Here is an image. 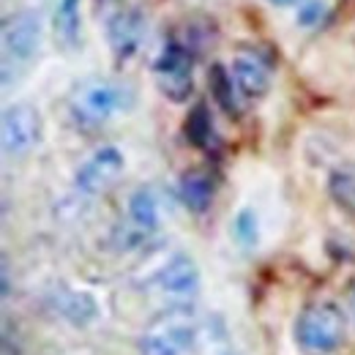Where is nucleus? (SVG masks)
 <instances>
[{"mask_svg": "<svg viewBox=\"0 0 355 355\" xmlns=\"http://www.w3.org/2000/svg\"><path fill=\"white\" fill-rule=\"evenodd\" d=\"M42 42V22L31 11H19L3 22V71L11 69V63L25 66L33 60Z\"/></svg>", "mask_w": 355, "mask_h": 355, "instance_id": "obj_5", "label": "nucleus"}, {"mask_svg": "<svg viewBox=\"0 0 355 355\" xmlns=\"http://www.w3.org/2000/svg\"><path fill=\"white\" fill-rule=\"evenodd\" d=\"M186 137L191 145L202 148V150H211L216 145V132H214V121H211V112L205 104H197L189 118H186Z\"/></svg>", "mask_w": 355, "mask_h": 355, "instance_id": "obj_14", "label": "nucleus"}, {"mask_svg": "<svg viewBox=\"0 0 355 355\" xmlns=\"http://www.w3.org/2000/svg\"><path fill=\"white\" fill-rule=\"evenodd\" d=\"M150 287L167 298H189L197 293L200 287V270L197 263L186 254H175L173 260H167L150 276Z\"/></svg>", "mask_w": 355, "mask_h": 355, "instance_id": "obj_8", "label": "nucleus"}, {"mask_svg": "<svg viewBox=\"0 0 355 355\" xmlns=\"http://www.w3.org/2000/svg\"><path fill=\"white\" fill-rule=\"evenodd\" d=\"M235 80L232 74H227L222 66H214L211 69V90L216 96V101L222 104L230 115H238V98H235Z\"/></svg>", "mask_w": 355, "mask_h": 355, "instance_id": "obj_16", "label": "nucleus"}, {"mask_svg": "<svg viewBox=\"0 0 355 355\" xmlns=\"http://www.w3.org/2000/svg\"><path fill=\"white\" fill-rule=\"evenodd\" d=\"M145 36V19L139 11H118L107 22V39L118 60H129L142 44Z\"/></svg>", "mask_w": 355, "mask_h": 355, "instance_id": "obj_10", "label": "nucleus"}, {"mask_svg": "<svg viewBox=\"0 0 355 355\" xmlns=\"http://www.w3.org/2000/svg\"><path fill=\"white\" fill-rule=\"evenodd\" d=\"M235 235H238V241L246 243V246H252V243L257 241V219H254L252 211H243V214L235 219Z\"/></svg>", "mask_w": 355, "mask_h": 355, "instance_id": "obj_18", "label": "nucleus"}, {"mask_svg": "<svg viewBox=\"0 0 355 355\" xmlns=\"http://www.w3.org/2000/svg\"><path fill=\"white\" fill-rule=\"evenodd\" d=\"M153 80L162 96H167L170 101H186L194 90V63H191V52L178 42H167L162 55L153 63Z\"/></svg>", "mask_w": 355, "mask_h": 355, "instance_id": "obj_4", "label": "nucleus"}, {"mask_svg": "<svg viewBox=\"0 0 355 355\" xmlns=\"http://www.w3.org/2000/svg\"><path fill=\"white\" fill-rule=\"evenodd\" d=\"M123 167H126L123 153L112 145H104L80 164L74 183L83 194H101L110 186H115V180L123 175Z\"/></svg>", "mask_w": 355, "mask_h": 355, "instance_id": "obj_7", "label": "nucleus"}, {"mask_svg": "<svg viewBox=\"0 0 355 355\" xmlns=\"http://www.w3.org/2000/svg\"><path fill=\"white\" fill-rule=\"evenodd\" d=\"M350 301H353V314H355V287H353V295H350Z\"/></svg>", "mask_w": 355, "mask_h": 355, "instance_id": "obj_21", "label": "nucleus"}, {"mask_svg": "<svg viewBox=\"0 0 355 355\" xmlns=\"http://www.w3.org/2000/svg\"><path fill=\"white\" fill-rule=\"evenodd\" d=\"M58 306H60V311L71 322H77V325H85L88 320L96 317V304H93V298L85 295V293H66V295H60Z\"/></svg>", "mask_w": 355, "mask_h": 355, "instance_id": "obj_15", "label": "nucleus"}, {"mask_svg": "<svg viewBox=\"0 0 355 355\" xmlns=\"http://www.w3.org/2000/svg\"><path fill=\"white\" fill-rule=\"evenodd\" d=\"M331 191H334V197H336L345 208L355 211V173L353 170H339L336 175L331 178Z\"/></svg>", "mask_w": 355, "mask_h": 355, "instance_id": "obj_17", "label": "nucleus"}, {"mask_svg": "<svg viewBox=\"0 0 355 355\" xmlns=\"http://www.w3.org/2000/svg\"><path fill=\"white\" fill-rule=\"evenodd\" d=\"M3 150L8 156H25L42 139V115L31 104H14L3 112Z\"/></svg>", "mask_w": 355, "mask_h": 355, "instance_id": "obj_6", "label": "nucleus"}, {"mask_svg": "<svg viewBox=\"0 0 355 355\" xmlns=\"http://www.w3.org/2000/svg\"><path fill=\"white\" fill-rule=\"evenodd\" d=\"M320 14H322V6H317V3H306V6L301 8V22H304V25H311L314 19H320Z\"/></svg>", "mask_w": 355, "mask_h": 355, "instance_id": "obj_19", "label": "nucleus"}, {"mask_svg": "<svg viewBox=\"0 0 355 355\" xmlns=\"http://www.w3.org/2000/svg\"><path fill=\"white\" fill-rule=\"evenodd\" d=\"M83 0H58L55 17H52V33L55 44L66 52H71L80 44V25H83Z\"/></svg>", "mask_w": 355, "mask_h": 355, "instance_id": "obj_11", "label": "nucleus"}, {"mask_svg": "<svg viewBox=\"0 0 355 355\" xmlns=\"http://www.w3.org/2000/svg\"><path fill=\"white\" fill-rule=\"evenodd\" d=\"M132 104V90L112 80H85L69 96V112L77 126L96 129L104 126L112 115L123 112Z\"/></svg>", "mask_w": 355, "mask_h": 355, "instance_id": "obj_1", "label": "nucleus"}, {"mask_svg": "<svg viewBox=\"0 0 355 355\" xmlns=\"http://www.w3.org/2000/svg\"><path fill=\"white\" fill-rule=\"evenodd\" d=\"M273 6H293V3H298V0H270Z\"/></svg>", "mask_w": 355, "mask_h": 355, "instance_id": "obj_20", "label": "nucleus"}, {"mask_svg": "<svg viewBox=\"0 0 355 355\" xmlns=\"http://www.w3.org/2000/svg\"><path fill=\"white\" fill-rule=\"evenodd\" d=\"M270 60L257 49H241L232 60V80L235 88L241 90L246 98H263L270 90Z\"/></svg>", "mask_w": 355, "mask_h": 355, "instance_id": "obj_9", "label": "nucleus"}, {"mask_svg": "<svg viewBox=\"0 0 355 355\" xmlns=\"http://www.w3.org/2000/svg\"><path fill=\"white\" fill-rule=\"evenodd\" d=\"M129 224L137 238L148 235L159 224V202L150 189H137L129 200Z\"/></svg>", "mask_w": 355, "mask_h": 355, "instance_id": "obj_13", "label": "nucleus"}, {"mask_svg": "<svg viewBox=\"0 0 355 355\" xmlns=\"http://www.w3.org/2000/svg\"><path fill=\"white\" fill-rule=\"evenodd\" d=\"M214 178L205 170H189L180 178V200L186 202V208H191L194 214L208 211V205L214 202Z\"/></svg>", "mask_w": 355, "mask_h": 355, "instance_id": "obj_12", "label": "nucleus"}, {"mask_svg": "<svg viewBox=\"0 0 355 355\" xmlns=\"http://www.w3.org/2000/svg\"><path fill=\"white\" fill-rule=\"evenodd\" d=\"M200 336V320L189 306L162 311L139 336L142 355H186Z\"/></svg>", "mask_w": 355, "mask_h": 355, "instance_id": "obj_2", "label": "nucleus"}, {"mask_svg": "<svg viewBox=\"0 0 355 355\" xmlns=\"http://www.w3.org/2000/svg\"><path fill=\"white\" fill-rule=\"evenodd\" d=\"M295 339L306 353H334L345 342V314H342V309L336 304H328V301L309 304L298 314Z\"/></svg>", "mask_w": 355, "mask_h": 355, "instance_id": "obj_3", "label": "nucleus"}]
</instances>
